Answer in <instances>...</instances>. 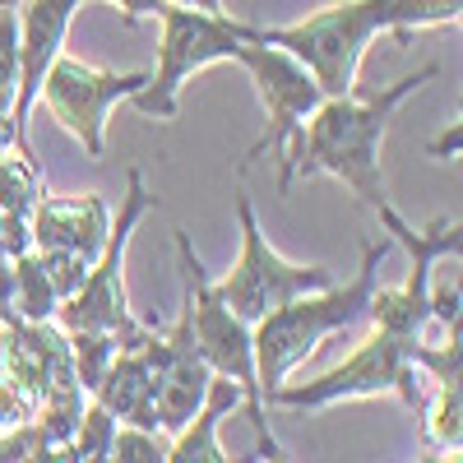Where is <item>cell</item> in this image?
<instances>
[{
	"instance_id": "obj_4",
	"label": "cell",
	"mask_w": 463,
	"mask_h": 463,
	"mask_svg": "<svg viewBox=\"0 0 463 463\" xmlns=\"http://www.w3.org/2000/svg\"><path fill=\"white\" fill-rule=\"evenodd\" d=\"M176 255H181V292L190 297V329H195V343H200L209 371L241 384V408H246L250 427L260 436V458H283L279 440L269 436V421H264L269 408H264L260 380H255V338H250V325L218 297L213 279L204 274L195 246H190L185 227H176Z\"/></svg>"
},
{
	"instance_id": "obj_18",
	"label": "cell",
	"mask_w": 463,
	"mask_h": 463,
	"mask_svg": "<svg viewBox=\"0 0 463 463\" xmlns=\"http://www.w3.org/2000/svg\"><path fill=\"white\" fill-rule=\"evenodd\" d=\"M427 440L440 449V454H454L463 449V380H445L436 384V399H427Z\"/></svg>"
},
{
	"instance_id": "obj_17",
	"label": "cell",
	"mask_w": 463,
	"mask_h": 463,
	"mask_svg": "<svg viewBox=\"0 0 463 463\" xmlns=\"http://www.w3.org/2000/svg\"><path fill=\"white\" fill-rule=\"evenodd\" d=\"M56 288L47 283V269H43V255L33 246L24 255H14V316L24 320H56Z\"/></svg>"
},
{
	"instance_id": "obj_6",
	"label": "cell",
	"mask_w": 463,
	"mask_h": 463,
	"mask_svg": "<svg viewBox=\"0 0 463 463\" xmlns=\"http://www.w3.org/2000/svg\"><path fill=\"white\" fill-rule=\"evenodd\" d=\"M380 33H394V0H343V5H329L301 24H288V28L255 24V43H274V47L292 52L316 74L325 98H338V93L357 89L362 56Z\"/></svg>"
},
{
	"instance_id": "obj_12",
	"label": "cell",
	"mask_w": 463,
	"mask_h": 463,
	"mask_svg": "<svg viewBox=\"0 0 463 463\" xmlns=\"http://www.w3.org/2000/svg\"><path fill=\"white\" fill-rule=\"evenodd\" d=\"M80 10L84 0H19V89L10 102V121H14V153H24V158H33L28 116L37 107V89H43L52 61L61 56L65 33Z\"/></svg>"
},
{
	"instance_id": "obj_7",
	"label": "cell",
	"mask_w": 463,
	"mask_h": 463,
	"mask_svg": "<svg viewBox=\"0 0 463 463\" xmlns=\"http://www.w3.org/2000/svg\"><path fill=\"white\" fill-rule=\"evenodd\" d=\"M412 338H399V334H384L375 329L353 357L343 366L316 375V380H301V384H279L269 403H283V408H329V403H343V399H375V394H399L412 412L427 408V394L417 384V366L408 357Z\"/></svg>"
},
{
	"instance_id": "obj_15",
	"label": "cell",
	"mask_w": 463,
	"mask_h": 463,
	"mask_svg": "<svg viewBox=\"0 0 463 463\" xmlns=\"http://www.w3.org/2000/svg\"><path fill=\"white\" fill-rule=\"evenodd\" d=\"M232 408H241V384L227 380V375H213L204 403L195 408V417H190L176 431V440L167 445V458L172 463H222V458H232L218 445V427H222V417Z\"/></svg>"
},
{
	"instance_id": "obj_25",
	"label": "cell",
	"mask_w": 463,
	"mask_h": 463,
	"mask_svg": "<svg viewBox=\"0 0 463 463\" xmlns=\"http://www.w3.org/2000/svg\"><path fill=\"white\" fill-rule=\"evenodd\" d=\"M24 458L47 463V440L37 436L33 421H14V427L0 431V463H24Z\"/></svg>"
},
{
	"instance_id": "obj_30",
	"label": "cell",
	"mask_w": 463,
	"mask_h": 463,
	"mask_svg": "<svg viewBox=\"0 0 463 463\" xmlns=\"http://www.w3.org/2000/svg\"><path fill=\"white\" fill-rule=\"evenodd\" d=\"M176 5H195V10H222V0H176Z\"/></svg>"
},
{
	"instance_id": "obj_23",
	"label": "cell",
	"mask_w": 463,
	"mask_h": 463,
	"mask_svg": "<svg viewBox=\"0 0 463 463\" xmlns=\"http://www.w3.org/2000/svg\"><path fill=\"white\" fill-rule=\"evenodd\" d=\"M37 250V246H33ZM43 255V269H47V283L56 288V297L65 301V297H74L80 292V283H84V274H89V255H74V250H37Z\"/></svg>"
},
{
	"instance_id": "obj_28",
	"label": "cell",
	"mask_w": 463,
	"mask_h": 463,
	"mask_svg": "<svg viewBox=\"0 0 463 463\" xmlns=\"http://www.w3.org/2000/svg\"><path fill=\"white\" fill-rule=\"evenodd\" d=\"M111 5L126 14V24H139V19H153V14H158L163 0H111Z\"/></svg>"
},
{
	"instance_id": "obj_9",
	"label": "cell",
	"mask_w": 463,
	"mask_h": 463,
	"mask_svg": "<svg viewBox=\"0 0 463 463\" xmlns=\"http://www.w3.org/2000/svg\"><path fill=\"white\" fill-rule=\"evenodd\" d=\"M237 222H241V255H237V269L213 283L218 297L237 311L246 325L264 320L269 311H279L283 301L301 297V292H316V288H329L334 274L325 264H292L283 260L274 246H269L264 227L255 218V204L246 190H237Z\"/></svg>"
},
{
	"instance_id": "obj_10",
	"label": "cell",
	"mask_w": 463,
	"mask_h": 463,
	"mask_svg": "<svg viewBox=\"0 0 463 463\" xmlns=\"http://www.w3.org/2000/svg\"><path fill=\"white\" fill-rule=\"evenodd\" d=\"M246 74H250V84L260 93V107L269 116V126L264 135L250 144L246 153V167L260 163L264 153H274V158L283 163L288 158V144L301 135L306 126V116H311L320 102H325V89L316 84V74L306 70L292 52L274 47V43H241V52L232 56Z\"/></svg>"
},
{
	"instance_id": "obj_5",
	"label": "cell",
	"mask_w": 463,
	"mask_h": 463,
	"mask_svg": "<svg viewBox=\"0 0 463 463\" xmlns=\"http://www.w3.org/2000/svg\"><path fill=\"white\" fill-rule=\"evenodd\" d=\"M153 204H158V195H148L144 172L130 167V172H126L121 213L111 218L102 250L93 255L80 292L65 297V301L56 306V325H61V329H102V334H111L121 347H135V343L148 338V325L135 320L130 297H126V250H130V237H135L139 218H144Z\"/></svg>"
},
{
	"instance_id": "obj_16",
	"label": "cell",
	"mask_w": 463,
	"mask_h": 463,
	"mask_svg": "<svg viewBox=\"0 0 463 463\" xmlns=\"http://www.w3.org/2000/svg\"><path fill=\"white\" fill-rule=\"evenodd\" d=\"M37 200H43V181H37L33 158L5 148L0 153V213H5L10 222H28Z\"/></svg>"
},
{
	"instance_id": "obj_8",
	"label": "cell",
	"mask_w": 463,
	"mask_h": 463,
	"mask_svg": "<svg viewBox=\"0 0 463 463\" xmlns=\"http://www.w3.org/2000/svg\"><path fill=\"white\" fill-rule=\"evenodd\" d=\"M380 222L384 232L394 237V246L408 250V283L403 288H375L371 292V306H366V320L384 334H399V338H421L431 320V279H436V264L440 260H458V246H463V222L458 218H436L431 227H412L394 204L380 209Z\"/></svg>"
},
{
	"instance_id": "obj_27",
	"label": "cell",
	"mask_w": 463,
	"mask_h": 463,
	"mask_svg": "<svg viewBox=\"0 0 463 463\" xmlns=\"http://www.w3.org/2000/svg\"><path fill=\"white\" fill-rule=\"evenodd\" d=\"M427 297H431V320H440L445 329H454V325H458V274L445 279V283L431 279Z\"/></svg>"
},
{
	"instance_id": "obj_2",
	"label": "cell",
	"mask_w": 463,
	"mask_h": 463,
	"mask_svg": "<svg viewBox=\"0 0 463 463\" xmlns=\"http://www.w3.org/2000/svg\"><path fill=\"white\" fill-rule=\"evenodd\" d=\"M390 250H394V237L366 241L362 246V269L347 283H329V288H316V292H301V297L283 301L279 311H269L264 320L250 325V338H255V380H260L264 408H269V394H274L329 334L366 320V306H371V292H375V274H380V264H384Z\"/></svg>"
},
{
	"instance_id": "obj_22",
	"label": "cell",
	"mask_w": 463,
	"mask_h": 463,
	"mask_svg": "<svg viewBox=\"0 0 463 463\" xmlns=\"http://www.w3.org/2000/svg\"><path fill=\"white\" fill-rule=\"evenodd\" d=\"M14 89H19V5H0V102L5 107L14 102Z\"/></svg>"
},
{
	"instance_id": "obj_20",
	"label": "cell",
	"mask_w": 463,
	"mask_h": 463,
	"mask_svg": "<svg viewBox=\"0 0 463 463\" xmlns=\"http://www.w3.org/2000/svg\"><path fill=\"white\" fill-rule=\"evenodd\" d=\"M116 421L93 394H89V403H84V412H80V427H74V436H70V458L74 463H98V458H111V436H116Z\"/></svg>"
},
{
	"instance_id": "obj_11",
	"label": "cell",
	"mask_w": 463,
	"mask_h": 463,
	"mask_svg": "<svg viewBox=\"0 0 463 463\" xmlns=\"http://www.w3.org/2000/svg\"><path fill=\"white\" fill-rule=\"evenodd\" d=\"M144 80H148V70H126V74L93 70V65L61 52L47 70L43 89H37V102L70 130V139L80 144L89 158H102L107 153V111L121 98H130Z\"/></svg>"
},
{
	"instance_id": "obj_3",
	"label": "cell",
	"mask_w": 463,
	"mask_h": 463,
	"mask_svg": "<svg viewBox=\"0 0 463 463\" xmlns=\"http://www.w3.org/2000/svg\"><path fill=\"white\" fill-rule=\"evenodd\" d=\"M163 24L158 37V65L148 70V80L130 93V102L153 116V121H172L181 111V84L190 74H200L213 61H232L241 43H255V24H241L222 10H195L163 0V10L153 14Z\"/></svg>"
},
{
	"instance_id": "obj_26",
	"label": "cell",
	"mask_w": 463,
	"mask_h": 463,
	"mask_svg": "<svg viewBox=\"0 0 463 463\" xmlns=\"http://www.w3.org/2000/svg\"><path fill=\"white\" fill-rule=\"evenodd\" d=\"M37 412V394L24 390L19 380H10L0 371V427H14V421H28Z\"/></svg>"
},
{
	"instance_id": "obj_21",
	"label": "cell",
	"mask_w": 463,
	"mask_h": 463,
	"mask_svg": "<svg viewBox=\"0 0 463 463\" xmlns=\"http://www.w3.org/2000/svg\"><path fill=\"white\" fill-rule=\"evenodd\" d=\"M463 0H394V37H408L412 28L458 24Z\"/></svg>"
},
{
	"instance_id": "obj_13",
	"label": "cell",
	"mask_w": 463,
	"mask_h": 463,
	"mask_svg": "<svg viewBox=\"0 0 463 463\" xmlns=\"http://www.w3.org/2000/svg\"><path fill=\"white\" fill-rule=\"evenodd\" d=\"M158 371H163V384H158V431H181L195 408L204 403L209 394V362L195 343V329H190V297L181 292V316L172 320V329H163V347H158Z\"/></svg>"
},
{
	"instance_id": "obj_19",
	"label": "cell",
	"mask_w": 463,
	"mask_h": 463,
	"mask_svg": "<svg viewBox=\"0 0 463 463\" xmlns=\"http://www.w3.org/2000/svg\"><path fill=\"white\" fill-rule=\"evenodd\" d=\"M65 338H70L74 380H80L84 394H93L98 380H102V371H107V362L116 357V347H121V343H116L111 334H102V329H65Z\"/></svg>"
},
{
	"instance_id": "obj_14",
	"label": "cell",
	"mask_w": 463,
	"mask_h": 463,
	"mask_svg": "<svg viewBox=\"0 0 463 463\" xmlns=\"http://www.w3.org/2000/svg\"><path fill=\"white\" fill-rule=\"evenodd\" d=\"M111 227V209L102 195H43L28 218V237L37 250H74L98 255Z\"/></svg>"
},
{
	"instance_id": "obj_1",
	"label": "cell",
	"mask_w": 463,
	"mask_h": 463,
	"mask_svg": "<svg viewBox=\"0 0 463 463\" xmlns=\"http://www.w3.org/2000/svg\"><path fill=\"white\" fill-rule=\"evenodd\" d=\"M436 65H421L417 74H403L399 84H390L375 98H353V93H338L325 98L311 116H306L301 135L288 144V158L279 163V190H292L297 176H338L366 209H384L390 195H384V176H380V144L384 130H390L394 111L421 93L436 80Z\"/></svg>"
},
{
	"instance_id": "obj_29",
	"label": "cell",
	"mask_w": 463,
	"mask_h": 463,
	"mask_svg": "<svg viewBox=\"0 0 463 463\" xmlns=\"http://www.w3.org/2000/svg\"><path fill=\"white\" fill-rule=\"evenodd\" d=\"M14 148V126H10V107L0 102V153Z\"/></svg>"
},
{
	"instance_id": "obj_24",
	"label": "cell",
	"mask_w": 463,
	"mask_h": 463,
	"mask_svg": "<svg viewBox=\"0 0 463 463\" xmlns=\"http://www.w3.org/2000/svg\"><path fill=\"white\" fill-rule=\"evenodd\" d=\"M111 458L116 463H163L167 449L158 445V431H144V427H116L111 436Z\"/></svg>"
}]
</instances>
